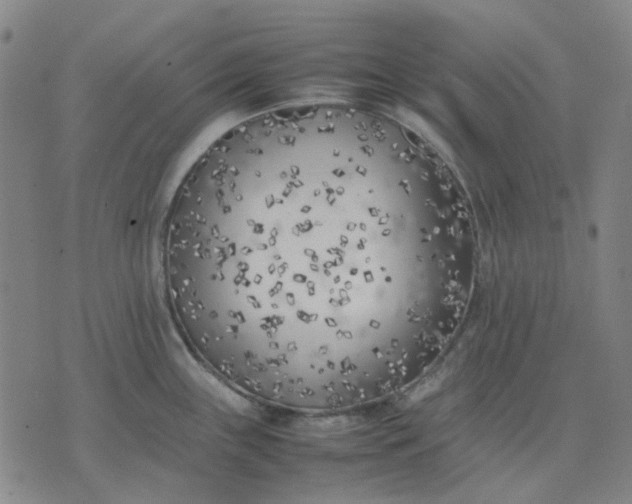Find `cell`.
Returning <instances> with one entry per match:
<instances>
[{"label": "cell", "mask_w": 632, "mask_h": 504, "mask_svg": "<svg viewBox=\"0 0 632 504\" xmlns=\"http://www.w3.org/2000/svg\"><path fill=\"white\" fill-rule=\"evenodd\" d=\"M431 254L373 119L305 110L247 119L199 156L164 260L190 341L236 386L328 401L398 365Z\"/></svg>", "instance_id": "obj_1"}]
</instances>
